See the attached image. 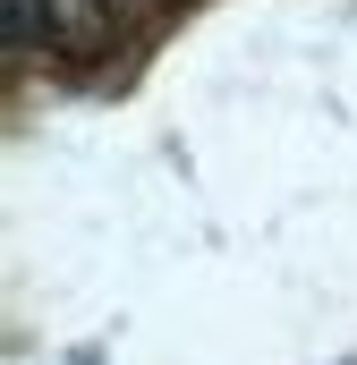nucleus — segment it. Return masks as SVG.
I'll return each mask as SVG.
<instances>
[{"mask_svg":"<svg viewBox=\"0 0 357 365\" xmlns=\"http://www.w3.org/2000/svg\"><path fill=\"white\" fill-rule=\"evenodd\" d=\"M9 17H17V43H43L51 34V9L43 0H9Z\"/></svg>","mask_w":357,"mask_h":365,"instance_id":"1","label":"nucleus"}]
</instances>
